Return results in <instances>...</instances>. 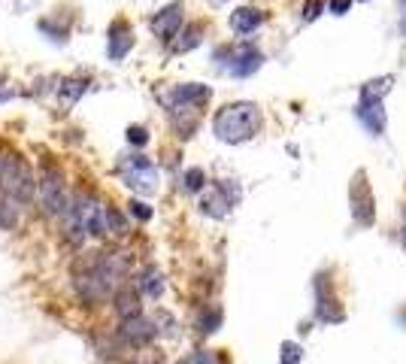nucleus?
Returning a JSON list of instances; mask_svg holds the SVG:
<instances>
[{
	"instance_id": "4468645a",
	"label": "nucleus",
	"mask_w": 406,
	"mask_h": 364,
	"mask_svg": "<svg viewBox=\"0 0 406 364\" xmlns=\"http://www.w3.org/2000/svg\"><path fill=\"white\" fill-rule=\"evenodd\" d=\"M316 295H319V307H316L319 319H321V322H343V310H340L337 298H333L331 286H328V295H324L321 282H316Z\"/></svg>"
},
{
	"instance_id": "a878e982",
	"label": "nucleus",
	"mask_w": 406,
	"mask_h": 364,
	"mask_svg": "<svg viewBox=\"0 0 406 364\" xmlns=\"http://www.w3.org/2000/svg\"><path fill=\"white\" fill-rule=\"evenodd\" d=\"M128 140H130V143H134V146H143L146 140H149L146 128H140V125H130V128H128Z\"/></svg>"
},
{
	"instance_id": "2eb2a0df",
	"label": "nucleus",
	"mask_w": 406,
	"mask_h": 364,
	"mask_svg": "<svg viewBox=\"0 0 406 364\" xmlns=\"http://www.w3.org/2000/svg\"><path fill=\"white\" fill-rule=\"evenodd\" d=\"M137 289H140V295H146V298H161L164 295V279H161V273L155 267H149L140 273Z\"/></svg>"
},
{
	"instance_id": "412c9836",
	"label": "nucleus",
	"mask_w": 406,
	"mask_h": 364,
	"mask_svg": "<svg viewBox=\"0 0 406 364\" xmlns=\"http://www.w3.org/2000/svg\"><path fill=\"white\" fill-rule=\"evenodd\" d=\"M303 361V349L297 346V343L285 340L282 343V352H279V364H300Z\"/></svg>"
},
{
	"instance_id": "423d86ee",
	"label": "nucleus",
	"mask_w": 406,
	"mask_h": 364,
	"mask_svg": "<svg viewBox=\"0 0 406 364\" xmlns=\"http://www.w3.org/2000/svg\"><path fill=\"white\" fill-rule=\"evenodd\" d=\"M207 100H209L207 85H176V88H170V95H164V104H167V109H173V113H195Z\"/></svg>"
},
{
	"instance_id": "39448f33",
	"label": "nucleus",
	"mask_w": 406,
	"mask_h": 364,
	"mask_svg": "<svg viewBox=\"0 0 406 364\" xmlns=\"http://www.w3.org/2000/svg\"><path fill=\"white\" fill-rule=\"evenodd\" d=\"M118 174L125 186L140 191V195H152L158 188V167L146 155H125L118 161Z\"/></svg>"
},
{
	"instance_id": "6e6552de",
	"label": "nucleus",
	"mask_w": 406,
	"mask_h": 364,
	"mask_svg": "<svg viewBox=\"0 0 406 364\" xmlns=\"http://www.w3.org/2000/svg\"><path fill=\"white\" fill-rule=\"evenodd\" d=\"M118 334H121V340H125V343H130V346H146V343H152L158 337V325L140 313V316L121 319Z\"/></svg>"
},
{
	"instance_id": "393cba45",
	"label": "nucleus",
	"mask_w": 406,
	"mask_h": 364,
	"mask_svg": "<svg viewBox=\"0 0 406 364\" xmlns=\"http://www.w3.org/2000/svg\"><path fill=\"white\" fill-rule=\"evenodd\" d=\"M203 182H207V176H203L200 167H195V170H188V174H185V188L188 191H200Z\"/></svg>"
},
{
	"instance_id": "7c9ffc66",
	"label": "nucleus",
	"mask_w": 406,
	"mask_h": 364,
	"mask_svg": "<svg viewBox=\"0 0 406 364\" xmlns=\"http://www.w3.org/2000/svg\"><path fill=\"white\" fill-rule=\"evenodd\" d=\"M403 252H406V212H403Z\"/></svg>"
},
{
	"instance_id": "cd10ccee",
	"label": "nucleus",
	"mask_w": 406,
	"mask_h": 364,
	"mask_svg": "<svg viewBox=\"0 0 406 364\" xmlns=\"http://www.w3.org/2000/svg\"><path fill=\"white\" fill-rule=\"evenodd\" d=\"M352 9V0H331V13L333 16H346Z\"/></svg>"
},
{
	"instance_id": "9b49d317",
	"label": "nucleus",
	"mask_w": 406,
	"mask_h": 364,
	"mask_svg": "<svg viewBox=\"0 0 406 364\" xmlns=\"http://www.w3.org/2000/svg\"><path fill=\"white\" fill-rule=\"evenodd\" d=\"M261 25H264V16H261V9H255V6H240V9H233V13H230V28L237 30V34H242V37L255 34Z\"/></svg>"
},
{
	"instance_id": "6ab92c4d",
	"label": "nucleus",
	"mask_w": 406,
	"mask_h": 364,
	"mask_svg": "<svg viewBox=\"0 0 406 364\" xmlns=\"http://www.w3.org/2000/svg\"><path fill=\"white\" fill-rule=\"evenodd\" d=\"M106 234H128V222H125V216H121L118 210H113V207H106Z\"/></svg>"
},
{
	"instance_id": "9d476101",
	"label": "nucleus",
	"mask_w": 406,
	"mask_h": 364,
	"mask_svg": "<svg viewBox=\"0 0 406 364\" xmlns=\"http://www.w3.org/2000/svg\"><path fill=\"white\" fill-rule=\"evenodd\" d=\"M179 28H182V4H170L152 18V30L161 40H173L179 34Z\"/></svg>"
},
{
	"instance_id": "1a4fd4ad",
	"label": "nucleus",
	"mask_w": 406,
	"mask_h": 364,
	"mask_svg": "<svg viewBox=\"0 0 406 364\" xmlns=\"http://www.w3.org/2000/svg\"><path fill=\"white\" fill-rule=\"evenodd\" d=\"M233 200H237V198H228V186L221 182V186H209L207 191H203L200 210L207 212V216H212V219H225L230 212V207H233Z\"/></svg>"
},
{
	"instance_id": "ddd939ff",
	"label": "nucleus",
	"mask_w": 406,
	"mask_h": 364,
	"mask_svg": "<svg viewBox=\"0 0 406 364\" xmlns=\"http://www.w3.org/2000/svg\"><path fill=\"white\" fill-rule=\"evenodd\" d=\"M130 46H134V34H130V28L121 25V22H116L113 30H109V58L121 61V58L130 52Z\"/></svg>"
},
{
	"instance_id": "4be33fe9",
	"label": "nucleus",
	"mask_w": 406,
	"mask_h": 364,
	"mask_svg": "<svg viewBox=\"0 0 406 364\" xmlns=\"http://www.w3.org/2000/svg\"><path fill=\"white\" fill-rule=\"evenodd\" d=\"M82 91H85V83H82V79H76V83H67L64 88H61V104H64V107L76 104Z\"/></svg>"
},
{
	"instance_id": "a211bd4d",
	"label": "nucleus",
	"mask_w": 406,
	"mask_h": 364,
	"mask_svg": "<svg viewBox=\"0 0 406 364\" xmlns=\"http://www.w3.org/2000/svg\"><path fill=\"white\" fill-rule=\"evenodd\" d=\"M18 222V204L13 198H0V228H13Z\"/></svg>"
},
{
	"instance_id": "5701e85b",
	"label": "nucleus",
	"mask_w": 406,
	"mask_h": 364,
	"mask_svg": "<svg viewBox=\"0 0 406 364\" xmlns=\"http://www.w3.org/2000/svg\"><path fill=\"white\" fill-rule=\"evenodd\" d=\"M182 37H185V40H176L173 49H176V52H188V49H195L200 43V28H185V30H182Z\"/></svg>"
},
{
	"instance_id": "bb28decb",
	"label": "nucleus",
	"mask_w": 406,
	"mask_h": 364,
	"mask_svg": "<svg viewBox=\"0 0 406 364\" xmlns=\"http://www.w3.org/2000/svg\"><path fill=\"white\" fill-rule=\"evenodd\" d=\"M130 212H134L140 222H149L152 219V207H146L143 200H134V204H130Z\"/></svg>"
},
{
	"instance_id": "20e7f679",
	"label": "nucleus",
	"mask_w": 406,
	"mask_h": 364,
	"mask_svg": "<svg viewBox=\"0 0 406 364\" xmlns=\"http://www.w3.org/2000/svg\"><path fill=\"white\" fill-rule=\"evenodd\" d=\"M37 195H39V204H43V210L49 212V216H64L67 210V182L64 176H61L58 167H43L39 170V179H37Z\"/></svg>"
},
{
	"instance_id": "dca6fc26",
	"label": "nucleus",
	"mask_w": 406,
	"mask_h": 364,
	"mask_svg": "<svg viewBox=\"0 0 406 364\" xmlns=\"http://www.w3.org/2000/svg\"><path fill=\"white\" fill-rule=\"evenodd\" d=\"M116 310L121 319H130V316H140V295L137 291H118L116 295Z\"/></svg>"
},
{
	"instance_id": "7ed1b4c3",
	"label": "nucleus",
	"mask_w": 406,
	"mask_h": 364,
	"mask_svg": "<svg viewBox=\"0 0 406 364\" xmlns=\"http://www.w3.org/2000/svg\"><path fill=\"white\" fill-rule=\"evenodd\" d=\"M216 61L221 64V70L237 79H246L252 73H258L261 64H264V55L258 52L252 43H240V46H228V49H219Z\"/></svg>"
},
{
	"instance_id": "f257e3e1",
	"label": "nucleus",
	"mask_w": 406,
	"mask_h": 364,
	"mask_svg": "<svg viewBox=\"0 0 406 364\" xmlns=\"http://www.w3.org/2000/svg\"><path fill=\"white\" fill-rule=\"evenodd\" d=\"M261 128V109L255 104H249V100H240V104H228L221 107L216 119H212V131H216V137L221 143H246L258 134Z\"/></svg>"
},
{
	"instance_id": "0eeeda50",
	"label": "nucleus",
	"mask_w": 406,
	"mask_h": 364,
	"mask_svg": "<svg viewBox=\"0 0 406 364\" xmlns=\"http://www.w3.org/2000/svg\"><path fill=\"white\" fill-rule=\"evenodd\" d=\"M349 200H352V216L358 225H373V216H376V200H373V191L367 188V182H364V174H358L355 179V186L349 191Z\"/></svg>"
},
{
	"instance_id": "f8f14e48",
	"label": "nucleus",
	"mask_w": 406,
	"mask_h": 364,
	"mask_svg": "<svg viewBox=\"0 0 406 364\" xmlns=\"http://www.w3.org/2000/svg\"><path fill=\"white\" fill-rule=\"evenodd\" d=\"M358 119L364 121V128H367L370 134L379 137L382 131H385V109H382V100H361Z\"/></svg>"
},
{
	"instance_id": "c85d7f7f",
	"label": "nucleus",
	"mask_w": 406,
	"mask_h": 364,
	"mask_svg": "<svg viewBox=\"0 0 406 364\" xmlns=\"http://www.w3.org/2000/svg\"><path fill=\"white\" fill-rule=\"evenodd\" d=\"M398 9H400V13H398V28L406 34V0H398Z\"/></svg>"
},
{
	"instance_id": "f3484780",
	"label": "nucleus",
	"mask_w": 406,
	"mask_h": 364,
	"mask_svg": "<svg viewBox=\"0 0 406 364\" xmlns=\"http://www.w3.org/2000/svg\"><path fill=\"white\" fill-rule=\"evenodd\" d=\"M388 91H391V76L370 79V83L361 88V100H382L385 95H388Z\"/></svg>"
},
{
	"instance_id": "f03ea898",
	"label": "nucleus",
	"mask_w": 406,
	"mask_h": 364,
	"mask_svg": "<svg viewBox=\"0 0 406 364\" xmlns=\"http://www.w3.org/2000/svg\"><path fill=\"white\" fill-rule=\"evenodd\" d=\"M0 191H4L6 198H13L16 204H25V200L34 198L37 179L30 174V167L25 164V158L0 155Z\"/></svg>"
},
{
	"instance_id": "aec40b11",
	"label": "nucleus",
	"mask_w": 406,
	"mask_h": 364,
	"mask_svg": "<svg viewBox=\"0 0 406 364\" xmlns=\"http://www.w3.org/2000/svg\"><path fill=\"white\" fill-rule=\"evenodd\" d=\"M200 334H212V331H219V325H221V310L219 307H209L207 313L200 316Z\"/></svg>"
},
{
	"instance_id": "b1692460",
	"label": "nucleus",
	"mask_w": 406,
	"mask_h": 364,
	"mask_svg": "<svg viewBox=\"0 0 406 364\" xmlns=\"http://www.w3.org/2000/svg\"><path fill=\"white\" fill-rule=\"evenodd\" d=\"M324 13V0H307L303 4V22H312V18H319Z\"/></svg>"
},
{
	"instance_id": "c756f323",
	"label": "nucleus",
	"mask_w": 406,
	"mask_h": 364,
	"mask_svg": "<svg viewBox=\"0 0 406 364\" xmlns=\"http://www.w3.org/2000/svg\"><path fill=\"white\" fill-rule=\"evenodd\" d=\"M195 364H216V358H212V352L203 349V352H197V356H195Z\"/></svg>"
}]
</instances>
